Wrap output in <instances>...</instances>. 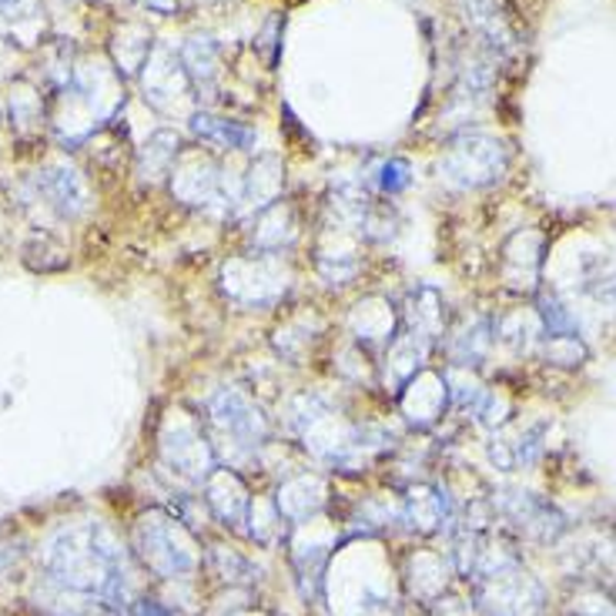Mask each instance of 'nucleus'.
I'll list each match as a JSON object with an SVG mask.
<instances>
[{
    "instance_id": "nucleus-1",
    "label": "nucleus",
    "mask_w": 616,
    "mask_h": 616,
    "mask_svg": "<svg viewBox=\"0 0 616 616\" xmlns=\"http://www.w3.org/2000/svg\"><path fill=\"white\" fill-rule=\"evenodd\" d=\"M289 268L276 251H251L225 265V289L245 309L276 305L289 289Z\"/></svg>"
},
{
    "instance_id": "nucleus-2",
    "label": "nucleus",
    "mask_w": 616,
    "mask_h": 616,
    "mask_svg": "<svg viewBox=\"0 0 616 616\" xmlns=\"http://www.w3.org/2000/svg\"><path fill=\"white\" fill-rule=\"evenodd\" d=\"M503 165L506 155L496 138H486V134H459L439 158V178L459 188H479L500 178Z\"/></svg>"
},
{
    "instance_id": "nucleus-11",
    "label": "nucleus",
    "mask_w": 616,
    "mask_h": 616,
    "mask_svg": "<svg viewBox=\"0 0 616 616\" xmlns=\"http://www.w3.org/2000/svg\"><path fill=\"white\" fill-rule=\"evenodd\" d=\"M41 188H44V194L51 198V204H57V209L64 212V215H75V212H81V184H78V178H75V171H47L44 178H41Z\"/></svg>"
},
{
    "instance_id": "nucleus-10",
    "label": "nucleus",
    "mask_w": 616,
    "mask_h": 616,
    "mask_svg": "<svg viewBox=\"0 0 616 616\" xmlns=\"http://www.w3.org/2000/svg\"><path fill=\"white\" fill-rule=\"evenodd\" d=\"M145 178H165L175 171L178 158H181V138L171 131H158L155 138L145 145Z\"/></svg>"
},
{
    "instance_id": "nucleus-14",
    "label": "nucleus",
    "mask_w": 616,
    "mask_h": 616,
    "mask_svg": "<svg viewBox=\"0 0 616 616\" xmlns=\"http://www.w3.org/2000/svg\"><path fill=\"white\" fill-rule=\"evenodd\" d=\"M24 8H34V0H0V11H4V18H24L21 14Z\"/></svg>"
},
{
    "instance_id": "nucleus-7",
    "label": "nucleus",
    "mask_w": 616,
    "mask_h": 616,
    "mask_svg": "<svg viewBox=\"0 0 616 616\" xmlns=\"http://www.w3.org/2000/svg\"><path fill=\"white\" fill-rule=\"evenodd\" d=\"M285 188V165L279 155H261L242 178V204H248L251 212L268 209L271 201L282 198Z\"/></svg>"
},
{
    "instance_id": "nucleus-4",
    "label": "nucleus",
    "mask_w": 616,
    "mask_h": 616,
    "mask_svg": "<svg viewBox=\"0 0 616 616\" xmlns=\"http://www.w3.org/2000/svg\"><path fill=\"white\" fill-rule=\"evenodd\" d=\"M209 416L232 436H261L265 433V419H261V408L258 402L242 392V389H219L209 402Z\"/></svg>"
},
{
    "instance_id": "nucleus-5",
    "label": "nucleus",
    "mask_w": 616,
    "mask_h": 616,
    "mask_svg": "<svg viewBox=\"0 0 616 616\" xmlns=\"http://www.w3.org/2000/svg\"><path fill=\"white\" fill-rule=\"evenodd\" d=\"M171 188L184 198V204H201V209H209V204H215L222 198V171L215 168V161L209 155H201L194 161L175 165Z\"/></svg>"
},
{
    "instance_id": "nucleus-12",
    "label": "nucleus",
    "mask_w": 616,
    "mask_h": 616,
    "mask_svg": "<svg viewBox=\"0 0 616 616\" xmlns=\"http://www.w3.org/2000/svg\"><path fill=\"white\" fill-rule=\"evenodd\" d=\"M408 184H413V165H408L405 158H385L372 168L369 175V188L392 198V194H402Z\"/></svg>"
},
{
    "instance_id": "nucleus-3",
    "label": "nucleus",
    "mask_w": 616,
    "mask_h": 616,
    "mask_svg": "<svg viewBox=\"0 0 616 616\" xmlns=\"http://www.w3.org/2000/svg\"><path fill=\"white\" fill-rule=\"evenodd\" d=\"M248 238H251L255 251H276V255H282L299 238V215H295V209H292L285 198L271 201L268 209L255 212Z\"/></svg>"
},
{
    "instance_id": "nucleus-6",
    "label": "nucleus",
    "mask_w": 616,
    "mask_h": 616,
    "mask_svg": "<svg viewBox=\"0 0 616 616\" xmlns=\"http://www.w3.org/2000/svg\"><path fill=\"white\" fill-rule=\"evenodd\" d=\"M191 134L209 148L219 152H251L258 134L255 127H248L245 121L225 117V114H212V111H198L191 117Z\"/></svg>"
},
{
    "instance_id": "nucleus-8",
    "label": "nucleus",
    "mask_w": 616,
    "mask_h": 616,
    "mask_svg": "<svg viewBox=\"0 0 616 616\" xmlns=\"http://www.w3.org/2000/svg\"><path fill=\"white\" fill-rule=\"evenodd\" d=\"M402 328L426 335L429 341H436L446 332V302L439 299L436 289L419 285V289L408 292L405 309H402Z\"/></svg>"
},
{
    "instance_id": "nucleus-9",
    "label": "nucleus",
    "mask_w": 616,
    "mask_h": 616,
    "mask_svg": "<svg viewBox=\"0 0 616 616\" xmlns=\"http://www.w3.org/2000/svg\"><path fill=\"white\" fill-rule=\"evenodd\" d=\"M181 67L194 88H209L219 78V47L212 37H191L181 47Z\"/></svg>"
},
{
    "instance_id": "nucleus-13",
    "label": "nucleus",
    "mask_w": 616,
    "mask_h": 616,
    "mask_svg": "<svg viewBox=\"0 0 616 616\" xmlns=\"http://www.w3.org/2000/svg\"><path fill=\"white\" fill-rule=\"evenodd\" d=\"M142 4H145L148 11L161 14V18H175V14H181V0H142Z\"/></svg>"
}]
</instances>
